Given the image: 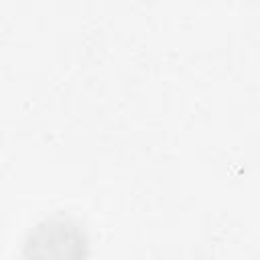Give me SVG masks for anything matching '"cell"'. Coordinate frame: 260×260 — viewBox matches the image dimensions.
Instances as JSON below:
<instances>
[{"instance_id":"1","label":"cell","mask_w":260,"mask_h":260,"mask_svg":"<svg viewBox=\"0 0 260 260\" xmlns=\"http://www.w3.org/2000/svg\"><path fill=\"white\" fill-rule=\"evenodd\" d=\"M22 260H87L89 236L79 219L67 213H51L39 219L24 236Z\"/></svg>"}]
</instances>
